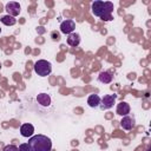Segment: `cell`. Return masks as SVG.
<instances>
[{
	"label": "cell",
	"mask_w": 151,
	"mask_h": 151,
	"mask_svg": "<svg viewBox=\"0 0 151 151\" xmlns=\"http://www.w3.org/2000/svg\"><path fill=\"white\" fill-rule=\"evenodd\" d=\"M20 133H21L22 137H26V138L32 137L33 133H34V126L32 124H28V123L22 124L20 126Z\"/></svg>",
	"instance_id": "obj_8"
},
{
	"label": "cell",
	"mask_w": 151,
	"mask_h": 151,
	"mask_svg": "<svg viewBox=\"0 0 151 151\" xmlns=\"http://www.w3.org/2000/svg\"><path fill=\"white\" fill-rule=\"evenodd\" d=\"M37 101L41 106H50L51 105V97L47 93H39L37 96Z\"/></svg>",
	"instance_id": "obj_10"
},
{
	"label": "cell",
	"mask_w": 151,
	"mask_h": 151,
	"mask_svg": "<svg viewBox=\"0 0 151 151\" xmlns=\"http://www.w3.org/2000/svg\"><path fill=\"white\" fill-rule=\"evenodd\" d=\"M87 104L91 107H97L100 104V97L98 94H90L87 98Z\"/></svg>",
	"instance_id": "obj_13"
},
{
	"label": "cell",
	"mask_w": 151,
	"mask_h": 151,
	"mask_svg": "<svg viewBox=\"0 0 151 151\" xmlns=\"http://www.w3.org/2000/svg\"><path fill=\"white\" fill-rule=\"evenodd\" d=\"M52 35H53V40H59V39H60V37H59V34H58V33H57V34H55V33H53Z\"/></svg>",
	"instance_id": "obj_17"
},
{
	"label": "cell",
	"mask_w": 151,
	"mask_h": 151,
	"mask_svg": "<svg viewBox=\"0 0 151 151\" xmlns=\"http://www.w3.org/2000/svg\"><path fill=\"white\" fill-rule=\"evenodd\" d=\"M113 4L111 1H101V0H96L91 5L92 13L100 18L104 21H110L112 20V12H113Z\"/></svg>",
	"instance_id": "obj_1"
},
{
	"label": "cell",
	"mask_w": 151,
	"mask_h": 151,
	"mask_svg": "<svg viewBox=\"0 0 151 151\" xmlns=\"http://www.w3.org/2000/svg\"><path fill=\"white\" fill-rule=\"evenodd\" d=\"M18 149H19V151H31V147H29L28 143H22V144H20Z\"/></svg>",
	"instance_id": "obj_15"
},
{
	"label": "cell",
	"mask_w": 151,
	"mask_h": 151,
	"mask_svg": "<svg viewBox=\"0 0 151 151\" xmlns=\"http://www.w3.org/2000/svg\"><path fill=\"white\" fill-rule=\"evenodd\" d=\"M1 67H2V66H1V63H0V70H1Z\"/></svg>",
	"instance_id": "obj_18"
},
{
	"label": "cell",
	"mask_w": 151,
	"mask_h": 151,
	"mask_svg": "<svg viewBox=\"0 0 151 151\" xmlns=\"http://www.w3.org/2000/svg\"><path fill=\"white\" fill-rule=\"evenodd\" d=\"M74 28H76V22L72 19H66L60 24V32L64 34L68 35V34L73 33Z\"/></svg>",
	"instance_id": "obj_6"
},
{
	"label": "cell",
	"mask_w": 151,
	"mask_h": 151,
	"mask_svg": "<svg viewBox=\"0 0 151 151\" xmlns=\"http://www.w3.org/2000/svg\"><path fill=\"white\" fill-rule=\"evenodd\" d=\"M28 145L31 151H51L52 150V140L44 134H35L29 137Z\"/></svg>",
	"instance_id": "obj_2"
},
{
	"label": "cell",
	"mask_w": 151,
	"mask_h": 151,
	"mask_svg": "<svg viewBox=\"0 0 151 151\" xmlns=\"http://www.w3.org/2000/svg\"><path fill=\"white\" fill-rule=\"evenodd\" d=\"M5 9L7 11L8 15H11V17L15 18L17 15H19V13H20V11H21V7H20L19 2H15V1H9V2H7V4H6Z\"/></svg>",
	"instance_id": "obj_5"
},
{
	"label": "cell",
	"mask_w": 151,
	"mask_h": 151,
	"mask_svg": "<svg viewBox=\"0 0 151 151\" xmlns=\"http://www.w3.org/2000/svg\"><path fill=\"white\" fill-rule=\"evenodd\" d=\"M67 44L72 47H77L80 44V35L78 33H71L67 35Z\"/></svg>",
	"instance_id": "obj_11"
},
{
	"label": "cell",
	"mask_w": 151,
	"mask_h": 151,
	"mask_svg": "<svg viewBox=\"0 0 151 151\" xmlns=\"http://www.w3.org/2000/svg\"><path fill=\"white\" fill-rule=\"evenodd\" d=\"M4 151H19V149H18L15 145L9 144V145H6V146L4 147Z\"/></svg>",
	"instance_id": "obj_16"
},
{
	"label": "cell",
	"mask_w": 151,
	"mask_h": 151,
	"mask_svg": "<svg viewBox=\"0 0 151 151\" xmlns=\"http://www.w3.org/2000/svg\"><path fill=\"white\" fill-rule=\"evenodd\" d=\"M0 33H1V28H0Z\"/></svg>",
	"instance_id": "obj_19"
},
{
	"label": "cell",
	"mask_w": 151,
	"mask_h": 151,
	"mask_svg": "<svg viewBox=\"0 0 151 151\" xmlns=\"http://www.w3.org/2000/svg\"><path fill=\"white\" fill-rule=\"evenodd\" d=\"M1 22L4 24V25H6V26H13V25H15V22H17V19L15 18H13V17H11V15H2L1 17Z\"/></svg>",
	"instance_id": "obj_14"
},
{
	"label": "cell",
	"mask_w": 151,
	"mask_h": 151,
	"mask_svg": "<svg viewBox=\"0 0 151 151\" xmlns=\"http://www.w3.org/2000/svg\"><path fill=\"white\" fill-rule=\"evenodd\" d=\"M98 80L103 84H110L112 81V76L106 71H101L98 76Z\"/></svg>",
	"instance_id": "obj_12"
},
{
	"label": "cell",
	"mask_w": 151,
	"mask_h": 151,
	"mask_svg": "<svg viewBox=\"0 0 151 151\" xmlns=\"http://www.w3.org/2000/svg\"><path fill=\"white\" fill-rule=\"evenodd\" d=\"M116 99H117V94H106L101 99H100V109L101 110H107V109H111L113 106V104L116 103Z\"/></svg>",
	"instance_id": "obj_4"
},
{
	"label": "cell",
	"mask_w": 151,
	"mask_h": 151,
	"mask_svg": "<svg viewBox=\"0 0 151 151\" xmlns=\"http://www.w3.org/2000/svg\"><path fill=\"white\" fill-rule=\"evenodd\" d=\"M130 110H131L130 105H129L127 103H125V101H122V103H119V104L117 105L116 112H117V114L124 117V116H127V114L130 113Z\"/></svg>",
	"instance_id": "obj_9"
},
{
	"label": "cell",
	"mask_w": 151,
	"mask_h": 151,
	"mask_svg": "<svg viewBox=\"0 0 151 151\" xmlns=\"http://www.w3.org/2000/svg\"><path fill=\"white\" fill-rule=\"evenodd\" d=\"M34 72L40 76V77H47L51 72H52V64L47 60H44V59H40L38 61L34 63Z\"/></svg>",
	"instance_id": "obj_3"
},
{
	"label": "cell",
	"mask_w": 151,
	"mask_h": 151,
	"mask_svg": "<svg viewBox=\"0 0 151 151\" xmlns=\"http://www.w3.org/2000/svg\"><path fill=\"white\" fill-rule=\"evenodd\" d=\"M136 125V119L133 116H124L120 120V126L124 129V130H132Z\"/></svg>",
	"instance_id": "obj_7"
}]
</instances>
